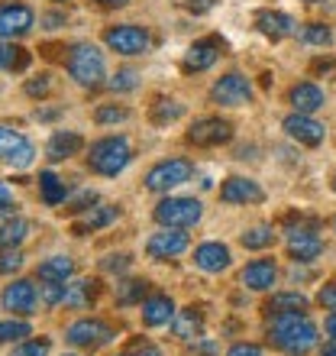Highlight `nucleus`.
<instances>
[{"instance_id": "nucleus-49", "label": "nucleus", "mask_w": 336, "mask_h": 356, "mask_svg": "<svg viewBox=\"0 0 336 356\" xmlns=\"http://www.w3.org/2000/svg\"><path fill=\"white\" fill-rule=\"evenodd\" d=\"M136 356H162V350H159V347H152V343H146V340H142V343H136Z\"/></svg>"}, {"instance_id": "nucleus-27", "label": "nucleus", "mask_w": 336, "mask_h": 356, "mask_svg": "<svg viewBox=\"0 0 336 356\" xmlns=\"http://www.w3.org/2000/svg\"><path fill=\"white\" fill-rule=\"evenodd\" d=\"M204 334V314L197 308H185L175 314V337L178 340H197Z\"/></svg>"}, {"instance_id": "nucleus-30", "label": "nucleus", "mask_w": 336, "mask_h": 356, "mask_svg": "<svg viewBox=\"0 0 336 356\" xmlns=\"http://www.w3.org/2000/svg\"><path fill=\"white\" fill-rule=\"evenodd\" d=\"M39 191H42V201H46L49 207L65 204V197H68L65 181H62L56 172H39Z\"/></svg>"}, {"instance_id": "nucleus-23", "label": "nucleus", "mask_w": 336, "mask_h": 356, "mask_svg": "<svg viewBox=\"0 0 336 356\" xmlns=\"http://www.w3.org/2000/svg\"><path fill=\"white\" fill-rule=\"evenodd\" d=\"M175 301L168 295H149L142 301V324L146 327H165L168 321H175Z\"/></svg>"}, {"instance_id": "nucleus-39", "label": "nucleus", "mask_w": 336, "mask_h": 356, "mask_svg": "<svg viewBox=\"0 0 336 356\" xmlns=\"http://www.w3.org/2000/svg\"><path fill=\"white\" fill-rule=\"evenodd\" d=\"M23 269V253L19 250H0V275Z\"/></svg>"}, {"instance_id": "nucleus-41", "label": "nucleus", "mask_w": 336, "mask_h": 356, "mask_svg": "<svg viewBox=\"0 0 336 356\" xmlns=\"http://www.w3.org/2000/svg\"><path fill=\"white\" fill-rule=\"evenodd\" d=\"M17 211V197H13V188L7 181H0V217H13Z\"/></svg>"}, {"instance_id": "nucleus-14", "label": "nucleus", "mask_w": 336, "mask_h": 356, "mask_svg": "<svg viewBox=\"0 0 336 356\" xmlns=\"http://www.w3.org/2000/svg\"><path fill=\"white\" fill-rule=\"evenodd\" d=\"M187 250V234L185 230H175V227H162L159 234L149 236V243H146V253L152 259H175Z\"/></svg>"}, {"instance_id": "nucleus-1", "label": "nucleus", "mask_w": 336, "mask_h": 356, "mask_svg": "<svg viewBox=\"0 0 336 356\" xmlns=\"http://www.w3.org/2000/svg\"><path fill=\"white\" fill-rule=\"evenodd\" d=\"M269 343L288 356H308L317 347V324L308 318V311H288L269 318Z\"/></svg>"}, {"instance_id": "nucleus-17", "label": "nucleus", "mask_w": 336, "mask_h": 356, "mask_svg": "<svg viewBox=\"0 0 336 356\" xmlns=\"http://www.w3.org/2000/svg\"><path fill=\"white\" fill-rule=\"evenodd\" d=\"M255 29H259L262 36H269L271 42H278V39L294 36L298 23L288 13H281V10H262V13H255Z\"/></svg>"}, {"instance_id": "nucleus-7", "label": "nucleus", "mask_w": 336, "mask_h": 356, "mask_svg": "<svg viewBox=\"0 0 336 356\" xmlns=\"http://www.w3.org/2000/svg\"><path fill=\"white\" fill-rule=\"evenodd\" d=\"M103 42L117 52V56H142L149 49V33L142 26H133V23H120V26H110L103 33Z\"/></svg>"}, {"instance_id": "nucleus-25", "label": "nucleus", "mask_w": 336, "mask_h": 356, "mask_svg": "<svg viewBox=\"0 0 336 356\" xmlns=\"http://www.w3.org/2000/svg\"><path fill=\"white\" fill-rule=\"evenodd\" d=\"M288 101L298 113H314L324 107V91L314 81H301V85H294L288 91Z\"/></svg>"}, {"instance_id": "nucleus-53", "label": "nucleus", "mask_w": 336, "mask_h": 356, "mask_svg": "<svg viewBox=\"0 0 336 356\" xmlns=\"http://www.w3.org/2000/svg\"><path fill=\"white\" fill-rule=\"evenodd\" d=\"M320 356H336V340H330V343H327V347H324V350H320Z\"/></svg>"}, {"instance_id": "nucleus-32", "label": "nucleus", "mask_w": 336, "mask_h": 356, "mask_svg": "<svg viewBox=\"0 0 336 356\" xmlns=\"http://www.w3.org/2000/svg\"><path fill=\"white\" fill-rule=\"evenodd\" d=\"M240 243H243L246 250H269V246L275 243V230H271L269 224H259V227H252V230H246V234L240 236Z\"/></svg>"}, {"instance_id": "nucleus-15", "label": "nucleus", "mask_w": 336, "mask_h": 356, "mask_svg": "<svg viewBox=\"0 0 336 356\" xmlns=\"http://www.w3.org/2000/svg\"><path fill=\"white\" fill-rule=\"evenodd\" d=\"M220 201H226V204H262L265 191L259 188V181L236 175V178H226L220 185Z\"/></svg>"}, {"instance_id": "nucleus-22", "label": "nucleus", "mask_w": 336, "mask_h": 356, "mask_svg": "<svg viewBox=\"0 0 336 356\" xmlns=\"http://www.w3.org/2000/svg\"><path fill=\"white\" fill-rule=\"evenodd\" d=\"M230 246L224 243H201L194 250V266L201 272H226L230 269Z\"/></svg>"}, {"instance_id": "nucleus-47", "label": "nucleus", "mask_w": 336, "mask_h": 356, "mask_svg": "<svg viewBox=\"0 0 336 356\" xmlns=\"http://www.w3.org/2000/svg\"><path fill=\"white\" fill-rule=\"evenodd\" d=\"M310 72H314V75H320V72H324V75H327V72H336V58H317V62L310 65Z\"/></svg>"}, {"instance_id": "nucleus-44", "label": "nucleus", "mask_w": 336, "mask_h": 356, "mask_svg": "<svg viewBox=\"0 0 336 356\" xmlns=\"http://www.w3.org/2000/svg\"><path fill=\"white\" fill-rule=\"evenodd\" d=\"M320 305L330 308V311H336V282H330V285L320 289Z\"/></svg>"}, {"instance_id": "nucleus-21", "label": "nucleus", "mask_w": 336, "mask_h": 356, "mask_svg": "<svg viewBox=\"0 0 336 356\" xmlns=\"http://www.w3.org/2000/svg\"><path fill=\"white\" fill-rule=\"evenodd\" d=\"M324 253V240L317 230H304V234H288V256L294 263H314Z\"/></svg>"}, {"instance_id": "nucleus-11", "label": "nucleus", "mask_w": 336, "mask_h": 356, "mask_svg": "<svg viewBox=\"0 0 336 356\" xmlns=\"http://www.w3.org/2000/svg\"><path fill=\"white\" fill-rule=\"evenodd\" d=\"M210 97H214V104H224V107H240V104L252 101V85L246 75L230 72V75H224L210 88Z\"/></svg>"}, {"instance_id": "nucleus-29", "label": "nucleus", "mask_w": 336, "mask_h": 356, "mask_svg": "<svg viewBox=\"0 0 336 356\" xmlns=\"http://www.w3.org/2000/svg\"><path fill=\"white\" fill-rule=\"evenodd\" d=\"M29 236V220L23 217H7L0 224V250H19V243Z\"/></svg>"}, {"instance_id": "nucleus-35", "label": "nucleus", "mask_w": 336, "mask_h": 356, "mask_svg": "<svg viewBox=\"0 0 336 356\" xmlns=\"http://www.w3.org/2000/svg\"><path fill=\"white\" fill-rule=\"evenodd\" d=\"M33 330H29L26 321H0V343H19L26 340Z\"/></svg>"}, {"instance_id": "nucleus-20", "label": "nucleus", "mask_w": 336, "mask_h": 356, "mask_svg": "<svg viewBox=\"0 0 336 356\" xmlns=\"http://www.w3.org/2000/svg\"><path fill=\"white\" fill-rule=\"evenodd\" d=\"M97 295H101V282L94 279H68L65 282V298H62V305L72 311H81V308H91L94 301H97Z\"/></svg>"}, {"instance_id": "nucleus-43", "label": "nucleus", "mask_w": 336, "mask_h": 356, "mask_svg": "<svg viewBox=\"0 0 336 356\" xmlns=\"http://www.w3.org/2000/svg\"><path fill=\"white\" fill-rule=\"evenodd\" d=\"M130 269V256L120 253V256H107L103 259V272H126Z\"/></svg>"}, {"instance_id": "nucleus-45", "label": "nucleus", "mask_w": 336, "mask_h": 356, "mask_svg": "<svg viewBox=\"0 0 336 356\" xmlns=\"http://www.w3.org/2000/svg\"><path fill=\"white\" fill-rule=\"evenodd\" d=\"M226 356H262V347H255V343H233Z\"/></svg>"}, {"instance_id": "nucleus-9", "label": "nucleus", "mask_w": 336, "mask_h": 356, "mask_svg": "<svg viewBox=\"0 0 336 356\" xmlns=\"http://www.w3.org/2000/svg\"><path fill=\"white\" fill-rule=\"evenodd\" d=\"M191 146H201V149H210V146H224V143L233 140V123L220 120V117H204V120L191 123V130L185 136Z\"/></svg>"}, {"instance_id": "nucleus-40", "label": "nucleus", "mask_w": 336, "mask_h": 356, "mask_svg": "<svg viewBox=\"0 0 336 356\" xmlns=\"http://www.w3.org/2000/svg\"><path fill=\"white\" fill-rule=\"evenodd\" d=\"M110 88L113 91H133V88H136V72H133V68L117 72V75L110 78Z\"/></svg>"}, {"instance_id": "nucleus-19", "label": "nucleus", "mask_w": 336, "mask_h": 356, "mask_svg": "<svg viewBox=\"0 0 336 356\" xmlns=\"http://www.w3.org/2000/svg\"><path fill=\"white\" fill-rule=\"evenodd\" d=\"M275 279H278L275 259H252V263L243 269V275H240V282L252 291H269L271 285H275Z\"/></svg>"}, {"instance_id": "nucleus-8", "label": "nucleus", "mask_w": 336, "mask_h": 356, "mask_svg": "<svg viewBox=\"0 0 336 356\" xmlns=\"http://www.w3.org/2000/svg\"><path fill=\"white\" fill-rule=\"evenodd\" d=\"M33 156H36V146L19 130L0 123V162H7L13 169H26V165H33Z\"/></svg>"}, {"instance_id": "nucleus-56", "label": "nucleus", "mask_w": 336, "mask_h": 356, "mask_svg": "<svg viewBox=\"0 0 336 356\" xmlns=\"http://www.w3.org/2000/svg\"><path fill=\"white\" fill-rule=\"evenodd\" d=\"M117 356H130V353H117Z\"/></svg>"}, {"instance_id": "nucleus-36", "label": "nucleus", "mask_w": 336, "mask_h": 356, "mask_svg": "<svg viewBox=\"0 0 336 356\" xmlns=\"http://www.w3.org/2000/svg\"><path fill=\"white\" fill-rule=\"evenodd\" d=\"M301 39L310 42V46H333V33H330V26H324V23H308L304 33H301Z\"/></svg>"}, {"instance_id": "nucleus-5", "label": "nucleus", "mask_w": 336, "mask_h": 356, "mask_svg": "<svg viewBox=\"0 0 336 356\" xmlns=\"http://www.w3.org/2000/svg\"><path fill=\"white\" fill-rule=\"evenodd\" d=\"M113 337H117V334H113V327L107 324V321H101V318H81V321H75V324L65 330L68 343H72V347H78V350H87V353L107 347Z\"/></svg>"}, {"instance_id": "nucleus-52", "label": "nucleus", "mask_w": 336, "mask_h": 356, "mask_svg": "<svg viewBox=\"0 0 336 356\" xmlns=\"http://www.w3.org/2000/svg\"><path fill=\"white\" fill-rule=\"evenodd\" d=\"M97 3H101V7H126L130 0H97Z\"/></svg>"}, {"instance_id": "nucleus-37", "label": "nucleus", "mask_w": 336, "mask_h": 356, "mask_svg": "<svg viewBox=\"0 0 336 356\" xmlns=\"http://www.w3.org/2000/svg\"><path fill=\"white\" fill-rule=\"evenodd\" d=\"M94 120L101 123V127H107V123H123V120H130V111H126V107H117V104H103V107H97Z\"/></svg>"}, {"instance_id": "nucleus-16", "label": "nucleus", "mask_w": 336, "mask_h": 356, "mask_svg": "<svg viewBox=\"0 0 336 356\" xmlns=\"http://www.w3.org/2000/svg\"><path fill=\"white\" fill-rule=\"evenodd\" d=\"M220 49H224V42H220L217 36L197 39L194 46L185 52V62H181V68H185L187 75H191V72H207V68H210L217 58H220Z\"/></svg>"}, {"instance_id": "nucleus-18", "label": "nucleus", "mask_w": 336, "mask_h": 356, "mask_svg": "<svg viewBox=\"0 0 336 356\" xmlns=\"http://www.w3.org/2000/svg\"><path fill=\"white\" fill-rule=\"evenodd\" d=\"M117 217H120V207H113V204L87 207V211L78 217L75 224H72V234H75V236H87V234H94V230H103V227H110Z\"/></svg>"}, {"instance_id": "nucleus-26", "label": "nucleus", "mask_w": 336, "mask_h": 356, "mask_svg": "<svg viewBox=\"0 0 336 356\" xmlns=\"http://www.w3.org/2000/svg\"><path fill=\"white\" fill-rule=\"evenodd\" d=\"M36 275L42 282H68L75 275V259L72 256H49L46 263H39Z\"/></svg>"}, {"instance_id": "nucleus-38", "label": "nucleus", "mask_w": 336, "mask_h": 356, "mask_svg": "<svg viewBox=\"0 0 336 356\" xmlns=\"http://www.w3.org/2000/svg\"><path fill=\"white\" fill-rule=\"evenodd\" d=\"M62 298H65V282H46V285H39V301L46 308L62 305Z\"/></svg>"}, {"instance_id": "nucleus-24", "label": "nucleus", "mask_w": 336, "mask_h": 356, "mask_svg": "<svg viewBox=\"0 0 336 356\" xmlns=\"http://www.w3.org/2000/svg\"><path fill=\"white\" fill-rule=\"evenodd\" d=\"M84 149V140L81 133H72V130H56L49 136V146H46V156L52 162H62V159H72L78 152Z\"/></svg>"}, {"instance_id": "nucleus-54", "label": "nucleus", "mask_w": 336, "mask_h": 356, "mask_svg": "<svg viewBox=\"0 0 336 356\" xmlns=\"http://www.w3.org/2000/svg\"><path fill=\"white\" fill-rule=\"evenodd\" d=\"M304 3H317V0H304Z\"/></svg>"}, {"instance_id": "nucleus-13", "label": "nucleus", "mask_w": 336, "mask_h": 356, "mask_svg": "<svg viewBox=\"0 0 336 356\" xmlns=\"http://www.w3.org/2000/svg\"><path fill=\"white\" fill-rule=\"evenodd\" d=\"M36 298H39L36 285L29 279H17L3 289L0 305H3V311H10V314H33V311H36Z\"/></svg>"}, {"instance_id": "nucleus-12", "label": "nucleus", "mask_w": 336, "mask_h": 356, "mask_svg": "<svg viewBox=\"0 0 336 356\" xmlns=\"http://www.w3.org/2000/svg\"><path fill=\"white\" fill-rule=\"evenodd\" d=\"M285 133H288L291 140H298L301 146H320L324 143V136H327V130H324V123L320 120H314L310 113H288L285 117Z\"/></svg>"}, {"instance_id": "nucleus-51", "label": "nucleus", "mask_w": 336, "mask_h": 356, "mask_svg": "<svg viewBox=\"0 0 336 356\" xmlns=\"http://www.w3.org/2000/svg\"><path fill=\"white\" fill-rule=\"evenodd\" d=\"M324 330H327V337L336 340V311H330L327 321H324Z\"/></svg>"}, {"instance_id": "nucleus-6", "label": "nucleus", "mask_w": 336, "mask_h": 356, "mask_svg": "<svg viewBox=\"0 0 336 356\" xmlns=\"http://www.w3.org/2000/svg\"><path fill=\"white\" fill-rule=\"evenodd\" d=\"M191 175H194V165L187 159H165V162H156L146 172V188L149 191H171V188L185 185Z\"/></svg>"}, {"instance_id": "nucleus-50", "label": "nucleus", "mask_w": 336, "mask_h": 356, "mask_svg": "<svg viewBox=\"0 0 336 356\" xmlns=\"http://www.w3.org/2000/svg\"><path fill=\"white\" fill-rule=\"evenodd\" d=\"M10 62H13V46L0 42V68H10Z\"/></svg>"}, {"instance_id": "nucleus-34", "label": "nucleus", "mask_w": 336, "mask_h": 356, "mask_svg": "<svg viewBox=\"0 0 336 356\" xmlns=\"http://www.w3.org/2000/svg\"><path fill=\"white\" fill-rule=\"evenodd\" d=\"M49 350H52L49 337H33V340H19L7 356H49Z\"/></svg>"}, {"instance_id": "nucleus-4", "label": "nucleus", "mask_w": 336, "mask_h": 356, "mask_svg": "<svg viewBox=\"0 0 336 356\" xmlns=\"http://www.w3.org/2000/svg\"><path fill=\"white\" fill-rule=\"evenodd\" d=\"M152 217H156V224H162V227L187 230V227H194L197 220L204 217V204H201L197 197H165V201L156 204Z\"/></svg>"}, {"instance_id": "nucleus-2", "label": "nucleus", "mask_w": 336, "mask_h": 356, "mask_svg": "<svg viewBox=\"0 0 336 356\" xmlns=\"http://www.w3.org/2000/svg\"><path fill=\"white\" fill-rule=\"evenodd\" d=\"M130 162H133V146L126 136H103V140L91 143L87 165H91V172H97V175H103V178L120 175Z\"/></svg>"}, {"instance_id": "nucleus-57", "label": "nucleus", "mask_w": 336, "mask_h": 356, "mask_svg": "<svg viewBox=\"0 0 336 356\" xmlns=\"http://www.w3.org/2000/svg\"><path fill=\"white\" fill-rule=\"evenodd\" d=\"M333 230H336V217H333Z\"/></svg>"}, {"instance_id": "nucleus-3", "label": "nucleus", "mask_w": 336, "mask_h": 356, "mask_svg": "<svg viewBox=\"0 0 336 356\" xmlns=\"http://www.w3.org/2000/svg\"><path fill=\"white\" fill-rule=\"evenodd\" d=\"M68 75L75 78L81 88H97L107 75V62H103V52L91 42H78L68 52Z\"/></svg>"}, {"instance_id": "nucleus-48", "label": "nucleus", "mask_w": 336, "mask_h": 356, "mask_svg": "<svg viewBox=\"0 0 336 356\" xmlns=\"http://www.w3.org/2000/svg\"><path fill=\"white\" fill-rule=\"evenodd\" d=\"M185 3H187V10H191V13H207L217 0H185Z\"/></svg>"}, {"instance_id": "nucleus-33", "label": "nucleus", "mask_w": 336, "mask_h": 356, "mask_svg": "<svg viewBox=\"0 0 336 356\" xmlns=\"http://www.w3.org/2000/svg\"><path fill=\"white\" fill-rule=\"evenodd\" d=\"M185 113V107L178 101H159V104H152V123H159V127H165V123H175L178 117Z\"/></svg>"}, {"instance_id": "nucleus-42", "label": "nucleus", "mask_w": 336, "mask_h": 356, "mask_svg": "<svg viewBox=\"0 0 336 356\" xmlns=\"http://www.w3.org/2000/svg\"><path fill=\"white\" fill-rule=\"evenodd\" d=\"M49 91H52L49 75H39V78H29V81H26V94H29V97H46Z\"/></svg>"}, {"instance_id": "nucleus-28", "label": "nucleus", "mask_w": 336, "mask_h": 356, "mask_svg": "<svg viewBox=\"0 0 336 356\" xmlns=\"http://www.w3.org/2000/svg\"><path fill=\"white\" fill-rule=\"evenodd\" d=\"M265 314H288V311H308V298L301 291H275L269 301H265Z\"/></svg>"}, {"instance_id": "nucleus-10", "label": "nucleus", "mask_w": 336, "mask_h": 356, "mask_svg": "<svg viewBox=\"0 0 336 356\" xmlns=\"http://www.w3.org/2000/svg\"><path fill=\"white\" fill-rule=\"evenodd\" d=\"M33 23H36L33 7L19 3V0H7V3H0V39L26 36L29 29H33Z\"/></svg>"}, {"instance_id": "nucleus-55", "label": "nucleus", "mask_w": 336, "mask_h": 356, "mask_svg": "<svg viewBox=\"0 0 336 356\" xmlns=\"http://www.w3.org/2000/svg\"><path fill=\"white\" fill-rule=\"evenodd\" d=\"M333 191H336V175H333Z\"/></svg>"}, {"instance_id": "nucleus-58", "label": "nucleus", "mask_w": 336, "mask_h": 356, "mask_svg": "<svg viewBox=\"0 0 336 356\" xmlns=\"http://www.w3.org/2000/svg\"><path fill=\"white\" fill-rule=\"evenodd\" d=\"M68 356H72V353H68Z\"/></svg>"}, {"instance_id": "nucleus-31", "label": "nucleus", "mask_w": 336, "mask_h": 356, "mask_svg": "<svg viewBox=\"0 0 336 356\" xmlns=\"http://www.w3.org/2000/svg\"><path fill=\"white\" fill-rule=\"evenodd\" d=\"M149 295V282L146 279H126L117 285V305L120 308H130V305H142Z\"/></svg>"}, {"instance_id": "nucleus-46", "label": "nucleus", "mask_w": 336, "mask_h": 356, "mask_svg": "<svg viewBox=\"0 0 336 356\" xmlns=\"http://www.w3.org/2000/svg\"><path fill=\"white\" fill-rule=\"evenodd\" d=\"M26 65H29V52L26 49H19V46H13V62H10V68H13V72H23Z\"/></svg>"}]
</instances>
